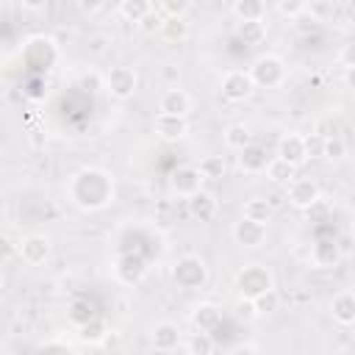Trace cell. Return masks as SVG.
<instances>
[{"label": "cell", "instance_id": "6da1fadb", "mask_svg": "<svg viewBox=\"0 0 355 355\" xmlns=\"http://www.w3.org/2000/svg\"><path fill=\"white\" fill-rule=\"evenodd\" d=\"M69 197L83 211H97L114 200V178L103 169H80L69 183Z\"/></svg>", "mask_w": 355, "mask_h": 355}, {"label": "cell", "instance_id": "7a4b0ae2", "mask_svg": "<svg viewBox=\"0 0 355 355\" xmlns=\"http://www.w3.org/2000/svg\"><path fill=\"white\" fill-rule=\"evenodd\" d=\"M236 288H239L241 300H255V297L266 294L269 288H275V280H272V272L263 263H250L239 272Z\"/></svg>", "mask_w": 355, "mask_h": 355}, {"label": "cell", "instance_id": "3957f363", "mask_svg": "<svg viewBox=\"0 0 355 355\" xmlns=\"http://www.w3.org/2000/svg\"><path fill=\"white\" fill-rule=\"evenodd\" d=\"M250 78L255 86H263V89H275L286 80V67L277 55H258L250 67Z\"/></svg>", "mask_w": 355, "mask_h": 355}, {"label": "cell", "instance_id": "277c9868", "mask_svg": "<svg viewBox=\"0 0 355 355\" xmlns=\"http://www.w3.org/2000/svg\"><path fill=\"white\" fill-rule=\"evenodd\" d=\"M136 86H139V75H136L133 67L119 64V67H111V69L105 72V89H108V94L116 97V100H128V97L136 92Z\"/></svg>", "mask_w": 355, "mask_h": 355}, {"label": "cell", "instance_id": "5b68a950", "mask_svg": "<svg viewBox=\"0 0 355 355\" xmlns=\"http://www.w3.org/2000/svg\"><path fill=\"white\" fill-rule=\"evenodd\" d=\"M172 277H175V283L180 288H200L205 283V277H208V269L197 255H186V258H180L175 263Z\"/></svg>", "mask_w": 355, "mask_h": 355}, {"label": "cell", "instance_id": "8992f818", "mask_svg": "<svg viewBox=\"0 0 355 355\" xmlns=\"http://www.w3.org/2000/svg\"><path fill=\"white\" fill-rule=\"evenodd\" d=\"M219 86H222V97L230 100V103L247 100V97L252 94V89H255V83H252V78H250V69H247V72H244V69H230V72H225Z\"/></svg>", "mask_w": 355, "mask_h": 355}, {"label": "cell", "instance_id": "52a82bcc", "mask_svg": "<svg viewBox=\"0 0 355 355\" xmlns=\"http://www.w3.org/2000/svg\"><path fill=\"white\" fill-rule=\"evenodd\" d=\"M202 180H205V178L200 175L197 166H178V169L169 175V189H172V194L189 200V197H194L197 191H202V189H200Z\"/></svg>", "mask_w": 355, "mask_h": 355}, {"label": "cell", "instance_id": "ba28073f", "mask_svg": "<svg viewBox=\"0 0 355 355\" xmlns=\"http://www.w3.org/2000/svg\"><path fill=\"white\" fill-rule=\"evenodd\" d=\"M19 258L31 266H39L50 258V239L44 233H31L19 241Z\"/></svg>", "mask_w": 355, "mask_h": 355}, {"label": "cell", "instance_id": "9c48e42d", "mask_svg": "<svg viewBox=\"0 0 355 355\" xmlns=\"http://www.w3.org/2000/svg\"><path fill=\"white\" fill-rule=\"evenodd\" d=\"M191 111V97L180 86H169L161 100H158V114H172V116H186Z\"/></svg>", "mask_w": 355, "mask_h": 355}, {"label": "cell", "instance_id": "30bf717a", "mask_svg": "<svg viewBox=\"0 0 355 355\" xmlns=\"http://www.w3.org/2000/svg\"><path fill=\"white\" fill-rule=\"evenodd\" d=\"M233 239H236L241 247H250V250H252V247H261L263 239H266V225L241 216V219L233 225Z\"/></svg>", "mask_w": 355, "mask_h": 355}, {"label": "cell", "instance_id": "8fae6325", "mask_svg": "<svg viewBox=\"0 0 355 355\" xmlns=\"http://www.w3.org/2000/svg\"><path fill=\"white\" fill-rule=\"evenodd\" d=\"M153 130H155L164 141H175V139H183V136L189 133V122H186V116L155 114V119H153Z\"/></svg>", "mask_w": 355, "mask_h": 355}, {"label": "cell", "instance_id": "7c38bea8", "mask_svg": "<svg viewBox=\"0 0 355 355\" xmlns=\"http://www.w3.org/2000/svg\"><path fill=\"white\" fill-rule=\"evenodd\" d=\"M277 158L288 161L291 166H300L308 161V150H305V136L300 133H286L277 144Z\"/></svg>", "mask_w": 355, "mask_h": 355}, {"label": "cell", "instance_id": "4fadbf2b", "mask_svg": "<svg viewBox=\"0 0 355 355\" xmlns=\"http://www.w3.org/2000/svg\"><path fill=\"white\" fill-rule=\"evenodd\" d=\"M322 194H319V186H316V180H311V178H297L291 186H288V202L294 205V208H308V205H313L316 200H319Z\"/></svg>", "mask_w": 355, "mask_h": 355}, {"label": "cell", "instance_id": "5bb4252c", "mask_svg": "<svg viewBox=\"0 0 355 355\" xmlns=\"http://www.w3.org/2000/svg\"><path fill=\"white\" fill-rule=\"evenodd\" d=\"M150 336H153V347L158 352H172L180 344V327L175 322H158V324H153V333Z\"/></svg>", "mask_w": 355, "mask_h": 355}, {"label": "cell", "instance_id": "9a60e30c", "mask_svg": "<svg viewBox=\"0 0 355 355\" xmlns=\"http://www.w3.org/2000/svg\"><path fill=\"white\" fill-rule=\"evenodd\" d=\"M338 261H341V252H338V244H336V241L319 239V241L311 247V263H313V266H319V269H333Z\"/></svg>", "mask_w": 355, "mask_h": 355}, {"label": "cell", "instance_id": "2e32d148", "mask_svg": "<svg viewBox=\"0 0 355 355\" xmlns=\"http://www.w3.org/2000/svg\"><path fill=\"white\" fill-rule=\"evenodd\" d=\"M330 316L338 324H355V291H341L330 302Z\"/></svg>", "mask_w": 355, "mask_h": 355}, {"label": "cell", "instance_id": "e0dca14e", "mask_svg": "<svg viewBox=\"0 0 355 355\" xmlns=\"http://www.w3.org/2000/svg\"><path fill=\"white\" fill-rule=\"evenodd\" d=\"M239 166H241L244 172H250V175L266 172V166H269L266 150H263L261 144H247V147L241 150V155H239Z\"/></svg>", "mask_w": 355, "mask_h": 355}, {"label": "cell", "instance_id": "ac0fdd59", "mask_svg": "<svg viewBox=\"0 0 355 355\" xmlns=\"http://www.w3.org/2000/svg\"><path fill=\"white\" fill-rule=\"evenodd\" d=\"M191 322L200 327V333H211V330H216V327L222 324V313H219V308H216V305L202 302V305H197V308H194Z\"/></svg>", "mask_w": 355, "mask_h": 355}, {"label": "cell", "instance_id": "d6986e66", "mask_svg": "<svg viewBox=\"0 0 355 355\" xmlns=\"http://www.w3.org/2000/svg\"><path fill=\"white\" fill-rule=\"evenodd\" d=\"M189 214L200 222H208L216 216V200L208 191H197L194 197H189Z\"/></svg>", "mask_w": 355, "mask_h": 355}, {"label": "cell", "instance_id": "ffe728a7", "mask_svg": "<svg viewBox=\"0 0 355 355\" xmlns=\"http://www.w3.org/2000/svg\"><path fill=\"white\" fill-rule=\"evenodd\" d=\"M266 178H269L272 183H277V186H291V183L297 180V166H291V164L283 161V158H275V161H269V166H266Z\"/></svg>", "mask_w": 355, "mask_h": 355}, {"label": "cell", "instance_id": "44dd1931", "mask_svg": "<svg viewBox=\"0 0 355 355\" xmlns=\"http://www.w3.org/2000/svg\"><path fill=\"white\" fill-rule=\"evenodd\" d=\"M153 8H155V3H150V0H122V3H119V14H122L128 22H136V25H141V19H144Z\"/></svg>", "mask_w": 355, "mask_h": 355}, {"label": "cell", "instance_id": "7402d4cb", "mask_svg": "<svg viewBox=\"0 0 355 355\" xmlns=\"http://www.w3.org/2000/svg\"><path fill=\"white\" fill-rule=\"evenodd\" d=\"M230 8H233V14H236V19H239V22L263 19V14H266V6H263L261 0H236Z\"/></svg>", "mask_w": 355, "mask_h": 355}, {"label": "cell", "instance_id": "603a6c76", "mask_svg": "<svg viewBox=\"0 0 355 355\" xmlns=\"http://www.w3.org/2000/svg\"><path fill=\"white\" fill-rule=\"evenodd\" d=\"M141 275H144V261L141 258H136V255H122L119 258V266H116V277L119 280L136 283Z\"/></svg>", "mask_w": 355, "mask_h": 355}, {"label": "cell", "instance_id": "cb8c5ba5", "mask_svg": "<svg viewBox=\"0 0 355 355\" xmlns=\"http://www.w3.org/2000/svg\"><path fill=\"white\" fill-rule=\"evenodd\" d=\"M244 216H247V219H252V222L266 225V222H269V216H272V202H269V200H263V197H250V200L244 202Z\"/></svg>", "mask_w": 355, "mask_h": 355}, {"label": "cell", "instance_id": "d4e9b609", "mask_svg": "<svg viewBox=\"0 0 355 355\" xmlns=\"http://www.w3.org/2000/svg\"><path fill=\"white\" fill-rule=\"evenodd\" d=\"M236 33H239V39H241L244 44H258V42H263V39H266V25H263V19L239 22Z\"/></svg>", "mask_w": 355, "mask_h": 355}, {"label": "cell", "instance_id": "484cf974", "mask_svg": "<svg viewBox=\"0 0 355 355\" xmlns=\"http://www.w3.org/2000/svg\"><path fill=\"white\" fill-rule=\"evenodd\" d=\"M222 136H225V144H227L230 150H239V153H241L247 144H252V141H250V130H247V125H241V122L227 125Z\"/></svg>", "mask_w": 355, "mask_h": 355}, {"label": "cell", "instance_id": "4316f807", "mask_svg": "<svg viewBox=\"0 0 355 355\" xmlns=\"http://www.w3.org/2000/svg\"><path fill=\"white\" fill-rule=\"evenodd\" d=\"M200 175L205 178V180H219V178H225V172H227V164H225V158L222 155H205L202 161H200Z\"/></svg>", "mask_w": 355, "mask_h": 355}, {"label": "cell", "instance_id": "83f0119b", "mask_svg": "<svg viewBox=\"0 0 355 355\" xmlns=\"http://www.w3.org/2000/svg\"><path fill=\"white\" fill-rule=\"evenodd\" d=\"M161 36L169 39V42H183L189 36V22L186 19H178V17H166L164 19V28H161Z\"/></svg>", "mask_w": 355, "mask_h": 355}, {"label": "cell", "instance_id": "f1b7e54d", "mask_svg": "<svg viewBox=\"0 0 355 355\" xmlns=\"http://www.w3.org/2000/svg\"><path fill=\"white\" fill-rule=\"evenodd\" d=\"M105 333H108V327H105V322L103 319H92V322H86V324H80V341H86V344H100L103 338H105Z\"/></svg>", "mask_w": 355, "mask_h": 355}, {"label": "cell", "instance_id": "f546056e", "mask_svg": "<svg viewBox=\"0 0 355 355\" xmlns=\"http://www.w3.org/2000/svg\"><path fill=\"white\" fill-rule=\"evenodd\" d=\"M214 347H216V341H214L211 333H194L189 338V352L191 355H214Z\"/></svg>", "mask_w": 355, "mask_h": 355}, {"label": "cell", "instance_id": "4dcf8cb0", "mask_svg": "<svg viewBox=\"0 0 355 355\" xmlns=\"http://www.w3.org/2000/svg\"><path fill=\"white\" fill-rule=\"evenodd\" d=\"M252 305H255L258 316H263V313H272V311H277V308H280V294H277L275 288H269L266 294L255 297V300H252Z\"/></svg>", "mask_w": 355, "mask_h": 355}, {"label": "cell", "instance_id": "1f68e13d", "mask_svg": "<svg viewBox=\"0 0 355 355\" xmlns=\"http://www.w3.org/2000/svg\"><path fill=\"white\" fill-rule=\"evenodd\" d=\"M158 8H161V14H164V17L186 19V14H189L191 3H189V0H164V3H158Z\"/></svg>", "mask_w": 355, "mask_h": 355}, {"label": "cell", "instance_id": "d6a6232c", "mask_svg": "<svg viewBox=\"0 0 355 355\" xmlns=\"http://www.w3.org/2000/svg\"><path fill=\"white\" fill-rule=\"evenodd\" d=\"M305 216H308V222H313V225L327 222V219H330V202H327L324 197H319L313 205L305 208Z\"/></svg>", "mask_w": 355, "mask_h": 355}, {"label": "cell", "instance_id": "836d02e7", "mask_svg": "<svg viewBox=\"0 0 355 355\" xmlns=\"http://www.w3.org/2000/svg\"><path fill=\"white\" fill-rule=\"evenodd\" d=\"M347 155V141L341 136H333V139H324V155L327 161H341Z\"/></svg>", "mask_w": 355, "mask_h": 355}, {"label": "cell", "instance_id": "e575fe53", "mask_svg": "<svg viewBox=\"0 0 355 355\" xmlns=\"http://www.w3.org/2000/svg\"><path fill=\"white\" fill-rule=\"evenodd\" d=\"M277 14H283V17H288V19H294V17H300V14H305L308 11V3H302V0H277Z\"/></svg>", "mask_w": 355, "mask_h": 355}, {"label": "cell", "instance_id": "d590c367", "mask_svg": "<svg viewBox=\"0 0 355 355\" xmlns=\"http://www.w3.org/2000/svg\"><path fill=\"white\" fill-rule=\"evenodd\" d=\"M164 19H166V17H164V14H161V8L155 6V8H153V11H150L144 19H141V25H139V28H141V31H147V33H155V31L161 33V28H164Z\"/></svg>", "mask_w": 355, "mask_h": 355}, {"label": "cell", "instance_id": "8d00e7d4", "mask_svg": "<svg viewBox=\"0 0 355 355\" xmlns=\"http://www.w3.org/2000/svg\"><path fill=\"white\" fill-rule=\"evenodd\" d=\"M336 130H338V122H336L330 114H324V116L316 122V128H313V133H319L322 139H333V136H338Z\"/></svg>", "mask_w": 355, "mask_h": 355}, {"label": "cell", "instance_id": "74e56055", "mask_svg": "<svg viewBox=\"0 0 355 355\" xmlns=\"http://www.w3.org/2000/svg\"><path fill=\"white\" fill-rule=\"evenodd\" d=\"M305 150H308V158H322L324 155V139L319 133L305 136Z\"/></svg>", "mask_w": 355, "mask_h": 355}, {"label": "cell", "instance_id": "f35d334b", "mask_svg": "<svg viewBox=\"0 0 355 355\" xmlns=\"http://www.w3.org/2000/svg\"><path fill=\"white\" fill-rule=\"evenodd\" d=\"M236 316H239V319H255L258 311H255L252 300H239V305H236Z\"/></svg>", "mask_w": 355, "mask_h": 355}, {"label": "cell", "instance_id": "ab89813d", "mask_svg": "<svg viewBox=\"0 0 355 355\" xmlns=\"http://www.w3.org/2000/svg\"><path fill=\"white\" fill-rule=\"evenodd\" d=\"M78 86L86 89V92H94V89H100V75L97 72H83L80 80H78Z\"/></svg>", "mask_w": 355, "mask_h": 355}, {"label": "cell", "instance_id": "60d3db41", "mask_svg": "<svg viewBox=\"0 0 355 355\" xmlns=\"http://www.w3.org/2000/svg\"><path fill=\"white\" fill-rule=\"evenodd\" d=\"M341 61H344V67L349 69V67H355V42H347L344 47H341Z\"/></svg>", "mask_w": 355, "mask_h": 355}, {"label": "cell", "instance_id": "b9f144b4", "mask_svg": "<svg viewBox=\"0 0 355 355\" xmlns=\"http://www.w3.org/2000/svg\"><path fill=\"white\" fill-rule=\"evenodd\" d=\"M39 355H75V352H72L69 347H64L61 341H53V344H47V347H44Z\"/></svg>", "mask_w": 355, "mask_h": 355}, {"label": "cell", "instance_id": "7bdbcfd3", "mask_svg": "<svg viewBox=\"0 0 355 355\" xmlns=\"http://www.w3.org/2000/svg\"><path fill=\"white\" fill-rule=\"evenodd\" d=\"M308 14L311 17H324V14H333V6L330 3H311L308 6Z\"/></svg>", "mask_w": 355, "mask_h": 355}, {"label": "cell", "instance_id": "ee69618b", "mask_svg": "<svg viewBox=\"0 0 355 355\" xmlns=\"http://www.w3.org/2000/svg\"><path fill=\"white\" fill-rule=\"evenodd\" d=\"M336 244H338L341 258H344V255H349V252L355 250V239H352V236H341V239H336Z\"/></svg>", "mask_w": 355, "mask_h": 355}, {"label": "cell", "instance_id": "f6af8a7d", "mask_svg": "<svg viewBox=\"0 0 355 355\" xmlns=\"http://www.w3.org/2000/svg\"><path fill=\"white\" fill-rule=\"evenodd\" d=\"M105 42H108L105 36H92V39H89V50H92L94 55H100V53L105 50Z\"/></svg>", "mask_w": 355, "mask_h": 355}, {"label": "cell", "instance_id": "bcb514c9", "mask_svg": "<svg viewBox=\"0 0 355 355\" xmlns=\"http://www.w3.org/2000/svg\"><path fill=\"white\" fill-rule=\"evenodd\" d=\"M230 355H258V349H255L252 344H239V347H236Z\"/></svg>", "mask_w": 355, "mask_h": 355}, {"label": "cell", "instance_id": "7dc6e473", "mask_svg": "<svg viewBox=\"0 0 355 355\" xmlns=\"http://www.w3.org/2000/svg\"><path fill=\"white\" fill-rule=\"evenodd\" d=\"M164 78H166V80H178V78H180V72H178L175 67H166V69H164Z\"/></svg>", "mask_w": 355, "mask_h": 355}, {"label": "cell", "instance_id": "c3c4849f", "mask_svg": "<svg viewBox=\"0 0 355 355\" xmlns=\"http://www.w3.org/2000/svg\"><path fill=\"white\" fill-rule=\"evenodd\" d=\"M344 80H347V86H349V89H355V67H349V69H347Z\"/></svg>", "mask_w": 355, "mask_h": 355}, {"label": "cell", "instance_id": "681fc988", "mask_svg": "<svg viewBox=\"0 0 355 355\" xmlns=\"http://www.w3.org/2000/svg\"><path fill=\"white\" fill-rule=\"evenodd\" d=\"M22 8H25V11H42L44 3H22Z\"/></svg>", "mask_w": 355, "mask_h": 355}, {"label": "cell", "instance_id": "f907efd6", "mask_svg": "<svg viewBox=\"0 0 355 355\" xmlns=\"http://www.w3.org/2000/svg\"><path fill=\"white\" fill-rule=\"evenodd\" d=\"M80 8H83V11H97L100 6H97V3H80Z\"/></svg>", "mask_w": 355, "mask_h": 355}, {"label": "cell", "instance_id": "816d5d0a", "mask_svg": "<svg viewBox=\"0 0 355 355\" xmlns=\"http://www.w3.org/2000/svg\"><path fill=\"white\" fill-rule=\"evenodd\" d=\"M349 205H352V208H355V194H352V197H349Z\"/></svg>", "mask_w": 355, "mask_h": 355}, {"label": "cell", "instance_id": "f5cc1de1", "mask_svg": "<svg viewBox=\"0 0 355 355\" xmlns=\"http://www.w3.org/2000/svg\"><path fill=\"white\" fill-rule=\"evenodd\" d=\"M349 11H352V14H355V0H352V3H349Z\"/></svg>", "mask_w": 355, "mask_h": 355}, {"label": "cell", "instance_id": "db71d44e", "mask_svg": "<svg viewBox=\"0 0 355 355\" xmlns=\"http://www.w3.org/2000/svg\"><path fill=\"white\" fill-rule=\"evenodd\" d=\"M186 355H191V352H186Z\"/></svg>", "mask_w": 355, "mask_h": 355}]
</instances>
